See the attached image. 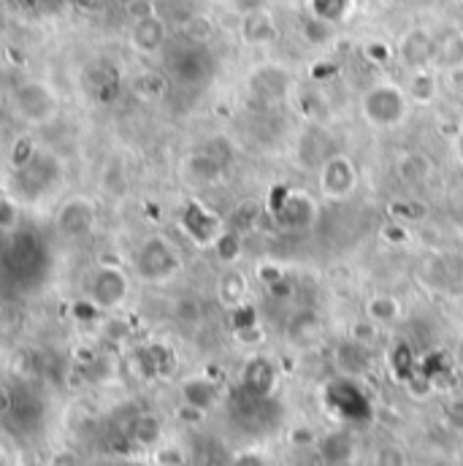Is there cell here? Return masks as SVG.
Listing matches in <instances>:
<instances>
[{
  "label": "cell",
  "mask_w": 463,
  "mask_h": 466,
  "mask_svg": "<svg viewBox=\"0 0 463 466\" xmlns=\"http://www.w3.org/2000/svg\"><path fill=\"white\" fill-rule=\"evenodd\" d=\"M8 112L16 122L27 125V127H44L52 125L60 115V98L57 93L41 82V79H25L19 85H14V90L5 98Z\"/></svg>",
  "instance_id": "6da1fadb"
},
{
  "label": "cell",
  "mask_w": 463,
  "mask_h": 466,
  "mask_svg": "<svg viewBox=\"0 0 463 466\" xmlns=\"http://www.w3.org/2000/svg\"><path fill=\"white\" fill-rule=\"evenodd\" d=\"M360 112L366 116V122L377 130H393L398 127L409 112H412V101L407 96L404 87H398L396 82H377L371 85L363 98H360Z\"/></svg>",
  "instance_id": "7a4b0ae2"
},
{
  "label": "cell",
  "mask_w": 463,
  "mask_h": 466,
  "mask_svg": "<svg viewBox=\"0 0 463 466\" xmlns=\"http://www.w3.org/2000/svg\"><path fill=\"white\" fill-rule=\"evenodd\" d=\"M14 177H16V190L19 196L38 198L46 196L60 179H63V166L52 152L44 149H30L22 160L14 163Z\"/></svg>",
  "instance_id": "3957f363"
},
{
  "label": "cell",
  "mask_w": 463,
  "mask_h": 466,
  "mask_svg": "<svg viewBox=\"0 0 463 466\" xmlns=\"http://www.w3.org/2000/svg\"><path fill=\"white\" fill-rule=\"evenodd\" d=\"M133 268L144 282L160 285V282H168L176 277V271L182 268V258L168 238L149 236L138 244L136 258H133Z\"/></svg>",
  "instance_id": "277c9868"
},
{
  "label": "cell",
  "mask_w": 463,
  "mask_h": 466,
  "mask_svg": "<svg viewBox=\"0 0 463 466\" xmlns=\"http://www.w3.org/2000/svg\"><path fill=\"white\" fill-rule=\"evenodd\" d=\"M127 296H130V279L119 266H101L90 274L87 299L93 307L104 312H115L127 301Z\"/></svg>",
  "instance_id": "5b68a950"
},
{
  "label": "cell",
  "mask_w": 463,
  "mask_h": 466,
  "mask_svg": "<svg viewBox=\"0 0 463 466\" xmlns=\"http://www.w3.org/2000/svg\"><path fill=\"white\" fill-rule=\"evenodd\" d=\"M98 223V209L90 198H82V196H74L68 198L60 209H57V218H55V231L60 238L65 241H79L85 236H90L93 228Z\"/></svg>",
  "instance_id": "8992f818"
},
{
  "label": "cell",
  "mask_w": 463,
  "mask_h": 466,
  "mask_svg": "<svg viewBox=\"0 0 463 466\" xmlns=\"http://www.w3.org/2000/svg\"><path fill=\"white\" fill-rule=\"evenodd\" d=\"M357 187V168L349 160L347 155H331L323 166H320V190L326 193V198L342 201L349 193H355Z\"/></svg>",
  "instance_id": "52a82bcc"
},
{
  "label": "cell",
  "mask_w": 463,
  "mask_h": 466,
  "mask_svg": "<svg viewBox=\"0 0 463 466\" xmlns=\"http://www.w3.org/2000/svg\"><path fill=\"white\" fill-rule=\"evenodd\" d=\"M166 44H168V22L157 11L133 19V25H130V46L136 52L157 55V52L166 49Z\"/></svg>",
  "instance_id": "ba28073f"
},
{
  "label": "cell",
  "mask_w": 463,
  "mask_h": 466,
  "mask_svg": "<svg viewBox=\"0 0 463 466\" xmlns=\"http://www.w3.org/2000/svg\"><path fill=\"white\" fill-rule=\"evenodd\" d=\"M168 71L185 85H196V82L206 79L209 76V55H206L204 44L187 41L185 49H174V55L168 57Z\"/></svg>",
  "instance_id": "9c48e42d"
},
{
  "label": "cell",
  "mask_w": 463,
  "mask_h": 466,
  "mask_svg": "<svg viewBox=\"0 0 463 466\" xmlns=\"http://www.w3.org/2000/svg\"><path fill=\"white\" fill-rule=\"evenodd\" d=\"M396 52H398V57L404 60L407 68L418 71V68H426L437 57V41L426 27H412V30H407L401 35Z\"/></svg>",
  "instance_id": "30bf717a"
},
{
  "label": "cell",
  "mask_w": 463,
  "mask_h": 466,
  "mask_svg": "<svg viewBox=\"0 0 463 466\" xmlns=\"http://www.w3.org/2000/svg\"><path fill=\"white\" fill-rule=\"evenodd\" d=\"M279 35V27H277V19L268 8H252V11H244V19H241V38L249 44V46H268L274 44Z\"/></svg>",
  "instance_id": "8fae6325"
},
{
  "label": "cell",
  "mask_w": 463,
  "mask_h": 466,
  "mask_svg": "<svg viewBox=\"0 0 463 466\" xmlns=\"http://www.w3.org/2000/svg\"><path fill=\"white\" fill-rule=\"evenodd\" d=\"M182 399H185V407L206 412L209 407L217 404V385L206 377H190L182 382Z\"/></svg>",
  "instance_id": "7c38bea8"
},
{
  "label": "cell",
  "mask_w": 463,
  "mask_h": 466,
  "mask_svg": "<svg viewBox=\"0 0 463 466\" xmlns=\"http://www.w3.org/2000/svg\"><path fill=\"white\" fill-rule=\"evenodd\" d=\"M287 85H290L287 71H282V68H277V66H263V68H257L255 76H252V87H255L260 96H266V98H279V96H285V93H287Z\"/></svg>",
  "instance_id": "4fadbf2b"
},
{
  "label": "cell",
  "mask_w": 463,
  "mask_h": 466,
  "mask_svg": "<svg viewBox=\"0 0 463 466\" xmlns=\"http://www.w3.org/2000/svg\"><path fill=\"white\" fill-rule=\"evenodd\" d=\"M407 96H409V101L412 104H434L437 101V96H439V82H437V76L428 71V68H418V71H412V76H409V82H407Z\"/></svg>",
  "instance_id": "5bb4252c"
},
{
  "label": "cell",
  "mask_w": 463,
  "mask_h": 466,
  "mask_svg": "<svg viewBox=\"0 0 463 466\" xmlns=\"http://www.w3.org/2000/svg\"><path fill=\"white\" fill-rule=\"evenodd\" d=\"M368 360H371L368 358V345H360L355 339H349V342H345L342 348L337 350V366L347 377H360L368 369Z\"/></svg>",
  "instance_id": "9a60e30c"
},
{
  "label": "cell",
  "mask_w": 463,
  "mask_h": 466,
  "mask_svg": "<svg viewBox=\"0 0 463 466\" xmlns=\"http://www.w3.org/2000/svg\"><path fill=\"white\" fill-rule=\"evenodd\" d=\"M285 212H290L287 218H282L287 228H307L309 223H315V201L304 190H290Z\"/></svg>",
  "instance_id": "2e32d148"
},
{
  "label": "cell",
  "mask_w": 463,
  "mask_h": 466,
  "mask_svg": "<svg viewBox=\"0 0 463 466\" xmlns=\"http://www.w3.org/2000/svg\"><path fill=\"white\" fill-rule=\"evenodd\" d=\"M185 177L196 185H212L220 177V163L209 152H196L185 160Z\"/></svg>",
  "instance_id": "e0dca14e"
},
{
  "label": "cell",
  "mask_w": 463,
  "mask_h": 466,
  "mask_svg": "<svg viewBox=\"0 0 463 466\" xmlns=\"http://www.w3.org/2000/svg\"><path fill=\"white\" fill-rule=\"evenodd\" d=\"M398 315H401V304H398V299H393L388 293H377L366 304V318L377 326H390L398 320Z\"/></svg>",
  "instance_id": "ac0fdd59"
},
{
  "label": "cell",
  "mask_w": 463,
  "mask_h": 466,
  "mask_svg": "<svg viewBox=\"0 0 463 466\" xmlns=\"http://www.w3.org/2000/svg\"><path fill=\"white\" fill-rule=\"evenodd\" d=\"M398 168V174H401V179L404 182H423V179H428V174H431V163H428V157L426 155H404L401 157V163L396 166Z\"/></svg>",
  "instance_id": "d6986e66"
},
{
  "label": "cell",
  "mask_w": 463,
  "mask_h": 466,
  "mask_svg": "<svg viewBox=\"0 0 463 466\" xmlns=\"http://www.w3.org/2000/svg\"><path fill=\"white\" fill-rule=\"evenodd\" d=\"M307 5L315 19H323L331 25H337L347 14V0H307Z\"/></svg>",
  "instance_id": "ffe728a7"
},
{
  "label": "cell",
  "mask_w": 463,
  "mask_h": 466,
  "mask_svg": "<svg viewBox=\"0 0 463 466\" xmlns=\"http://www.w3.org/2000/svg\"><path fill=\"white\" fill-rule=\"evenodd\" d=\"M212 247L217 249V255H220L223 263H233L241 255V236H238V231H223L215 238Z\"/></svg>",
  "instance_id": "44dd1931"
},
{
  "label": "cell",
  "mask_w": 463,
  "mask_h": 466,
  "mask_svg": "<svg viewBox=\"0 0 463 466\" xmlns=\"http://www.w3.org/2000/svg\"><path fill=\"white\" fill-rule=\"evenodd\" d=\"M220 301L223 304H241L244 301V293H247V282L238 277V274H226L223 279H220Z\"/></svg>",
  "instance_id": "7402d4cb"
},
{
  "label": "cell",
  "mask_w": 463,
  "mask_h": 466,
  "mask_svg": "<svg viewBox=\"0 0 463 466\" xmlns=\"http://www.w3.org/2000/svg\"><path fill=\"white\" fill-rule=\"evenodd\" d=\"M133 440L138 442V445H155L157 440H160V423L155 420V418H138L136 423H133Z\"/></svg>",
  "instance_id": "603a6c76"
},
{
  "label": "cell",
  "mask_w": 463,
  "mask_h": 466,
  "mask_svg": "<svg viewBox=\"0 0 463 466\" xmlns=\"http://www.w3.org/2000/svg\"><path fill=\"white\" fill-rule=\"evenodd\" d=\"M19 228V207L11 196H0V233H14Z\"/></svg>",
  "instance_id": "cb8c5ba5"
},
{
  "label": "cell",
  "mask_w": 463,
  "mask_h": 466,
  "mask_svg": "<svg viewBox=\"0 0 463 466\" xmlns=\"http://www.w3.org/2000/svg\"><path fill=\"white\" fill-rule=\"evenodd\" d=\"M374 337H377V323H371L368 318H366L360 326H355V329H352V339H355V342H360V345H368V348H371Z\"/></svg>",
  "instance_id": "d4e9b609"
},
{
  "label": "cell",
  "mask_w": 463,
  "mask_h": 466,
  "mask_svg": "<svg viewBox=\"0 0 463 466\" xmlns=\"http://www.w3.org/2000/svg\"><path fill=\"white\" fill-rule=\"evenodd\" d=\"M233 466H266L257 456H252V453H247V456H241V459H236Z\"/></svg>",
  "instance_id": "484cf974"
},
{
  "label": "cell",
  "mask_w": 463,
  "mask_h": 466,
  "mask_svg": "<svg viewBox=\"0 0 463 466\" xmlns=\"http://www.w3.org/2000/svg\"><path fill=\"white\" fill-rule=\"evenodd\" d=\"M453 355H456V363L463 369V337H458V342H456V350H453Z\"/></svg>",
  "instance_id": "4316f807"
},
{
  "label": "cell",
  "mask_w": 463,
  "mask_h": 466,
  "mask_svg": "<svg viewBox=\"0 0 463 466\" xmlns=\"http://www.w3.org/2000/svg\"><path fill=\"white\" fill-rule=\"evenodd\" d=\"M5 30V11H3V5H0V33Z\"/></svg>",
  "instance_id": "83f0119b"
}]
</instances>
